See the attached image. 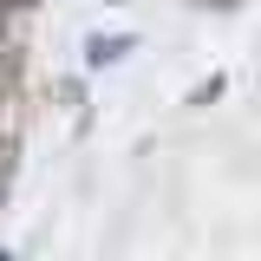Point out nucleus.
<instances>
[{
  "label": "nucleus",
  "instance_id": "obj_1",
  "mask_svg": "<svg viewBox=\"0 0 261 261\" xmlns=\"http://www.w3.org/2000/svg\"><path fill=\"white\" fill-rule=\"evenodd\" d=\"M130 53H137V39H130V33H92V39H85V65H92V72L130 59Z\"/></svg>",
  "mask_w": 261,
  "mask_h": 261
},
{
  "label": "nucleus",
  "instance_id": "obj_2",
  "mask_svg": "<svg viewBox=\"0 0 261 261\" xmlns=\"http://www.w3.org/2000/svg\"><path fill=\"white\" fill-rule=\"evenodd\" d=\"M20 13H27V0H0V27H13Z\"/></svg>",
  "mask_w": 261,
  "mask_h": 261
},
{
  "label": "nucleus",
  "instance_id": "obj_3",
  "mask_svg": "<svg viewBox=\"0 0 261 261\" xmlns=\"http://www.w3.org/2000/svg\"><path fill=\"white\" fill-rule=\"evenodd\" d=\"M0 65H13V27H0Z\"/></svg>",
  "mask_w": 261,
  "mask_h": 261
},
{
  "label": "nucleus",
  "instance_id": "obj_4",
  "mask_svg": "<svg viewBox=\"0 0 261 261\" xmlns=\"http://www.w3.org/2000/svg\"><path fill=\"white\" fill-rule=\"evenodd\" d=\"M0 261H13V255H7V248H0Z\"/></svg>",
  "mask_w": 261,
  "mask_h": 261
}]
</instances>
